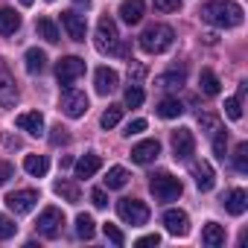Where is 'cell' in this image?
<instances>
[{"label": "cell", "mask_w": 248, "mask_h": 248, "mask_svg": "<svg viewBox=\"0 0 248 248\" xmlns=\"http://www.w3.org/2000/svg\"><path fill=\"white\" fill-rule=\"evenodd\" d=\"M202 18L219 30H233L242 24V6L233 3V0H213L202 9Z\"/></svg>", "instance_id": "cell-1"}, {"label": "cell", "mask_w": 248, "mask_h": 248, "mask_svg": "<svg viewBox=\"0 0 248 248\" xmlns=\"http://www.w3.org/2000/svg\"><path fill=\"white\" fill-rule=\"evenodd\" d=\"M172 41H175V32H172V27H167V24H152V27H146V30L140 32V38H138L140 50L149 53V56L167 53V50L172 47Z\"/></svg>", "instance_id": "cell-2"}, {"label": "cell", "mask_w": 248, "mask_h": 248, "mask_svg": "<svg viewBox=\"0 0 248 248\" xmlns=\"http://www.w3.org/2000/svg\"><path fill=\"white\" fill-rule=\"evenodd\" d=\"M93 44H96V50H99V53H117V56H126V47L120 44V32H117V24H114L111 18H99Z\"/></svg>", "instance_id": "cell-3"}, {"label": "cell", "mask_w": 248, "mask_h": 248, "mask_svg": "<svg viewBox=\"0 0 248 248\" xmlns=\"http://www.w3.org/2000/svg\"><path fill=\"white\" fill-rule=\"evenodd\" d=\"M149 190H152V196H155L158 202H175V199L184 193L181 181H178L175 175H170V172H155V175H149Z\"/></svg>", "instance_id": "cell-4"}, {"label": "cell", "mask_w": 248, "mask_h": 248, "mask_svg": "<svg viewBox=\"0 0 248 248\" xmlns=\"http://www.w3.org/2000/svg\"><path fill=\"white\" fill-rule=\"evenodd\" d=\"M117 216L126 222V225H146L149 222V207L138 199H120L117 202Z\"/></svg>", "instance_id": "cell-5"}, {"label": "cell", "mask_w": 248, "mask_h": 248, "mask_svg": "<svg viewBox=\"0 0 248 248\" xmlns=\"http://www.w3.org/2000/svg\"><path fill=\"white\" fill-rule=\"evenodd\" d=\"M82 73H85V59H79V56H64V59H59V64H56V79H59V85H64V88H70Z\"/></svg>", "instance_id": "cell-6"}, {"label": "cell", "mask_w": 248, "mask_h": 248, "mask_svg": "<svg viewBox=\"0 0 248 248\" xmlns=\"http://www.w3.org/2000/svg\"><path fill=\"white\" fill-rule=\"evenodd\" d=\"M62 225H64V213H62L59 207H44L41 216H38V222H35L38 233L47 236V239L59 236V233H62Z\"/></svg>", "instance_id": "cell-7"}, {"label": "cell", "mask_w": 248, "mask_h": 248, "mask_svg": "<svg viewBox=\"0 0 248 248\" xmlns=\"http://www.w3.org/2000/svg\"><path fill=\"white\" fill-rule=\"evenodd\" d=\"M62 111L67 114V117H82L85 111H88V96L82 93V91H76L73 85L70 88H64V93H62Z\"/></svg>", "instance_id": "cell-8"}, {"label": "cell", "mask_w": 248, "mask_h": 248, "mask_svg": "<svg viewBox=\"0 0 248 248\" xmlns=\"http://www.w3.org/2000/svg\"><path fill=\"white\" fill-rule=\"evenodd\" d=\"M18 102V85H15V76L9 73L6 62L0 59V105L3 108H12Z\"/></svg>", "instance_id": "cell-9"}, {"label": "cell", "mask_w": 248, "mask_h": 248, "mask_svg": "<svg viewBox=\"0 0 248 248\" xmlns=\"http://www.w3.org/2000/svg\"><path fill=\"white\" fill-rule=\"evenodd\" d=\"M193 152H196V138H193V132H190V129L172 132V155H175V161H190Z\"/></svg>", "instance_id": "cell-10"}, {"label": "cell", "mask_w": 248, "mask_h": 248, "mask_svg": "<svg viewBox=\"0 0 248 248\" xmlns=\"http://www.w3.org/2000/svg\"><path fill=\"white\" fill-rule=\"evenodd\" d=\"M35 204H38V193H35V190H18V193H9V196H6V207H9L15 216L30 213Z\"/></svg>", "instance_id": "cell-11"}, {"label": "cell", "mask_w": 248, "mask_h": 248, "mask_svg": "<svg viewBox=\"0 0 248 248\" xmlns=\"http://www.w3.org/2000/svg\"><path fill=\"white\" fill-rule=\"evenodd\" d=\"M15 126L27 135L38 138V135H44V117H41V111H24V114H18Z\"/></svg>", "instance_id": "cell-12"}, {"label": "cell", "mask_w": 248, "mask_h": 248, "mask_svg": "<svg viewBox=\"0 0 248 248\" xmlns=\"http://www.w3.org/2000/svg\"><path fill=\"white\" fill-rule=\"evenodd\" d=\"M190 170H193L196 187H199L202 193H207V190H213V187H216V172H213V167H210L207 161H196Z\"/></svg>", "instance_id": "cell-13"}, {"label": "cell", "mask_w": 248, "mask_h": 248, "mask_svg": "<svg viewBox=\"0 0 248 248\" xmlns=\"http://www.w3.org/2000/svg\"><path fill=\"white\" fill-rule=\"evenodd\" d=\"M164 225L172 236H187L190 233V216L184 210H167L164 213Z\"/></svg>", "instance_id": "cell-14"}, {"label": "cell", "mask_w": 248, "mask_h": 248, "mask_svg": "<svg viewBox=\"0 0 248 248\" xmlns=\"http://www.w3.org/2000/svg\"><path fill=\"white\" fill-rule=\"evenodd\" d=\"M158 155H161V143H158V140H140V143L132 149V161L140 164V167H143V164H152Z\"/></svg>", "instance_id": "cell-15"}, {"label": "cell", "mask_w": 248, "mask_h": 248, "mask_svg": "<svg viewBox=\"0 0 248 248\" xmlns=\"http://www.w3.org/2000/svg\"><path fill=\"white\" fill-rule=\"evenodd\" d=\"M93 85H96V93H111V91H117V85H120V76H117V70H111V67H99L96 73H93Z\"/></svg>", "instance_id": "cell-16"}, {"label": "cell", "mask_w": 248, "mask_h": 248, "mask_svg": "<svg viewBox=\"0 0 248 248\" xmlns=\"http://www.w3.org/2000/svg\"><path fill=\"white\" fill-rule=\"evenodd\" d=\"M143 12H146L143 0H123V3H120V18L126 21V24H140Z\"/></svg>", "instance_id": "cell-17"}, {"label": "cell", "mask_w": 248, "mask_h": 248, "mask_svg": "<svg viewBox=\"0 0 248 248\" xmlns=\"http://www.w3.org/2000/svg\"><path fill=\"white\" fill-rule=\"evenodd\" d=\"M62 27L67 30V35L73 41H85V18L76 12H62Z\"/></svg>", "instance_id": "cell-18"}, {"label": "cell", "mask_w": 248, "mask_h": 248, "mask_svg": "<svg viewBox=\"0 0 248 248\" xmlns=\"http://www.w3.org/2000/svg\"><path fill=\"white\" fill-rule=\"evenodd\" d=\"M99 167H102V158L99 155H82L76 164H73V170H76V178H93L96 172H99Z\"/></svg>", "instance_id": "cell-19"}, {"label": "cell", "mask_w": 248, "mask_h": 248, "mask_svg": "<svg viewBox=\"0 0 248 248\" xmlns=\"http://www.w3.org/2000/svg\"><path fill=\"white\" fill-rule=\"evenodd\" d=\"M245 207H248V193L245 190H231L228 196H225V210L231 213V216H242L245 213Z\"/></svg>", "instance_id": "cell-20"}, {"label": "cell", "mask_w": 248, "mask_h": 248, "mask_svg": "<svg viewBox=\"0 0 248 248\" xmlns=\"http://www.w3.org/2000/svg\"><path fill=\"white\" fill-rule=\"evenodd\" d=\"M21 30V15L15 9H0V35H15Z\"/></svg>", "instance_id": "cell-21"}, {"label": "cell", "mask_w": 248, "mask_h": 248, "mask_svg": "<svg viewBox=\"0 0 248 248\" xmlns=\"http://www.w3.org/2000/svg\"><path fill=\"white\" fill-rule=\"evenodd\" d=\"M199 88H202V93H204V96H216V93L222 91V82H219V76H216L213 70H207V67H204V70L199 73Z\"/></svg>", "instance_id": "cell-22"}, {"label": "cell", "mask_w": 248, "mask_h": 248, "mask_svg": "<svg viewBox=\"0 0 248 248\" xmlns=\"http://www.w3.org/2000/svg\"><path fill=\"white\" fill-rule=\"evenodd\" d=\"M24 170H27L32 178H44L47 170H50V161H47L44 155H27V158H24Z\"/></svg>", "instance_id": "cell-23"}, {"label": "cell", "mask_w": 248, "mask_h": 248, "mask_svg": "<svg viewBox=\"0 0 248 248\" xmlns=\"http://www.w3.org/2000/svg\"><path fill=\"white\" fill-rule=\"evenodd\" d=\"M202 242H204V245H210V248L225 245V228H222V225H216V222H207V225H204V231H202Z\"/></svg>", "instance_id": "cell-24"}, {"label": "cell", "mask_w": 248, "mask_h": 248, "mask_svg": "<svg viewBox=\"0 0 248 248\" xmlns=\"http://www.w3.org/2000/svg\"><path fill=\"white\" fill-rule=\"evenodd\" d=\"M24 62H27V70H30V73H41V70L47 67V53L38 50V47H30L27 56H24Z\"/></svg>", "instance_id": "cell-25"}, {"label": "cell", "mask_w": 248, "mask_h": 248, "mask_svg": "<svg viewBox=\"0 0 248 248\" xmlns=\"http://www.w3.org/2000/svg\"><path fill=\"white\" fill-rule=\"evenodd\" d=\"M158 117H164V120H175V117H181L184 114V105L178 102V99H172V96H167V99H161L158 102Z\"/></svg>", "instance_id": "cell-26"}, {"label": "cell", "mask_w": 248, "mask_h": 248, "mask_svg": "<svg viewBox=\"0 0 248 248\" xmlns=\"http://www.w3.org/2000/svg\"><path fill=\"white\" fill-rule=\"evenodd\" d=\"M35 32L47 41V44H56L62 35H59V27H56V21H50V18H38V24H35Z\"/></svg>", "instance_id": "cell-27"}, {"label": "cell", "mask_w": 248, "mask_h": 248, "mask_svg": "<svg viewBox=\"0 0 248 248\" xmlns=\"http://www.w3.org/2000/svg\"><path fill=\"white\" fill-rule=\"evenodd\" d=\"M53 190H56V196H62V199H64V202H70V204H76V202L82 199V190H79L73 181H64V178H62V181H56V187H53Z\"/></svg>", "instance_id": "cell-28"}, {"label": "cell", "mask_w": 248, "mask_h": 248, "mask_svg": "<svg viewBox=\"0 0 248 248\" xmlns=\"http://www.w3.org/2000/svg\"><path fill=\"white\" fill-rule=\"evenodd\" d=\"M126 184H129V172L123 167H111L108 170V175H105V187L108 190H123Z\"/></svg>", "instance_id": "cell-29"}, {"label": "cell", "mask_w": 248, "mask_h": 248, "mask_svg": "<svg viewBox=\"0 0 248 248\" xmlns=\"http://www.w3.org/2000/svg\"><path fill=\"white\" fill-rule=\"evenodd\" d=\"M155 85H158V88H167V91H175V88H181V85H184V70L161 73V76L155 79Z\"/></svg>", "instance_id": "cell-30"}, {"label": "cell", "mask_w": 248, "mask_h": 248, "mask_svg": "<svg viewBox=\"0 0 248 248\" xmlns=\"http://www.w3.org/2000/svg\"><path fill=\"white\" fill-rule=\"evenodd\" d=\"M120 120H123V105H108L105 114L99 117V126H102V129H114Z\"/></svg>", "instance_id": "cell-31"}, {"label": "cell", "mask_w": 248, "mask_h": 248, "mask_svg": "<svg viewBox=\"0 0 248 248\" xmlns=\"http://www.w3.org/2000/svg\"><path fill=\"white\" fill-rule=\"evenodd\" d=\"M76 233H79L82 239H91V236L96 233V222H93L88 213H79V216H76Z\"/></svg>", "instance_id": "cell-32"}, {"label": "cell", "mask_w": 248, "mask_h": 248, "mask_svg": "<svg viewBox=\"0 0 248 248\" xmlns=\"http://www.w3.org/2000/svg\"><path fill=\"white\" fill-rule=\"evenodd\" d=\"M199 126H202V132H207L210 138L222 129V123H219V117L216 114H199Z\"/></svg>", "instance_id": "cell-33"}, {"label": "cell", "mask_w": 248, "mask_h": 248, "mask_svg": "<svg viewBox=\"0 0 248 248\" xmlns=\"http://www.w3.org/2000/svg\"><path fill=\"white\" fill-rule=\"evenodd\" d=\"M143 99H146V93H143V88H140V85L126 88V105H129V108H140V105H143Z\"/></svg>", "instance_id": "cell-34"}, {"label": "cell", "mask_w": 248, "mask_h": 248, "mask_svg": "<svg viewBox=\"0 0 248 248\" xmlns=\"http://www.w3.org/2000/svg\"><path fill=\"white\" fill-rule=\"evenodd\" d=\"M233 167L236 172H248V143H239L233 152Z\"/></svg>", "instance_id": "cell-35"}, {"label": "cell", "mask_w": 248, "mask_h": 248, "mask_svg": "<svg viewBox=\"0 0 248 248\" xmlns=\"http://www.w3.org/2000/svg\"><path fill=\"white\" fill-rule=\"evenodd\" d=\"M225 114H228L231 120H239V117H242V99H239V96H228V99H225Z\"/></svg>", "instance_id": "cell-36"}, {"label": "cell", "mask_w": 248, "mask_h": 248, "mask_svg": "<svg viewBox=\"0 0 248 248\" xmlns=\"http://www.w3.org/2000/svg\"><path fill=\"white\" fill-rule=\"evenodd\" d=\"M102 231H105V236L114 242V245H123V242H126V236H123V231L117 228V225H111V222H105L102 225Z\"/></svg>", "instance_id": "cell-37"}, {"label": "cell", "mask_w": 248, "mask_h": 248, "mask_svg": "<svg viewBox=\"0 0 248 248\" xmlns=\"http://www.w3.org/2000/svg\"><path fill=\"white\" fill-rule=\"evenodd\" d=\"M225 149H228V138H225V132L219 129V132L213 135V152H216V158L225 161Z\"/></svg>", "instance_id": "cell-38"}, {"label": "cell", "mask_w": 248, "mask_h": 248, "mask_svg": "<svg viewBox=\"0 0 248 248\" xmlns=\"http://www.w3.org/2000/svg\"><path fill=\"white\" fill-rule=\"evenodd\" d=\"M15 231H18V225H15L12 219L0 216V239H9V236H15Z\"/></svg>", "instance_id": "cell-39"}, {"label": "cell", "mask_w": 248, "mask_h": 248, "mask_svg": "<svg viewBox=\"0 0 248 248\" xmlns=\"http://www.w3.org/2000/svg\"><path fill=\"white\" fill-rule=\"evenodd\" d=\"M70 140V135H67V129H62V126H53V135H50V143L53 146H62V143H67Z\"/></svg>", "instance_id": "cell-40"}, {"label": "cell", "mask_w": 248, "mask_h": 248, "mask_svg": "<svg viewBox=\"0 0 248 248\" xmlns=\"http://www.w3.org/2000/svg\"><path fill=\"white\" fill-rule=\"evenodd\" d=\"M140 132H146V120H132L129 123V126H126V132H123V135H126V138H132V135H140Z\"/></svg>", "instance_id": "cell-41"}, {"label": "cell", "mask_w": 248, "mask_h": 248, "mask_svg": "<svg viewBox=\"0 0 248 248\" xmlns=\"http://www.w3.org/2000/svg\"><path fill=\"white\" fill-rule=\"evenodd\" d=\"M181 0H155V9L158 12H178Z\"/></svg>", "instance_id": "cell-42"}, {"label": "cell", "mask_w": 248, "mask_h": 248, "mask_svg": "<svg viewBox=\"0 0 248 248\" xmlns=\"http://www.w3.org/2000/svg\"><path fill=\"white\" fill-rule=\"evenodd\" d=\"M91 202H93V207H108V196H105V190H91Z\"/></svg>", "instance_id": "cell-43"}, {"label": "cell", "mask_w": 248, "mask_h": 248, "mask_svg": "<svg viewBox=\"0 0 248 248\" xmlns=\"http://www.w3.org/2000/svg\"><path fill=\"white\" fill-rule=\"evenodd\" d=\"M12 175H15L12 164H9V161H0V187H3V184H6V181L12 178Z\"/></svg>", "instance_id": "cell-44"}, {"label": "cell", "mask_w": 248, "mask_h": 248, "mask_svg": "<svg viewBox=\"0 0 248 248\" xmlns=\"http://www.w3.org/2000/svg\"><path fill=\"white\" fill-rule=\"evenodd\" d=\"M161 242V236L158 233H149V236H140L138 239V248H146V245H158Z\"/></svg>", "instance_id": "cell-45"}, {"label": "cell", "mask_w": 248, "mask_h": 248, "mask_svg": "<svg viewBox=\"0 0 248 248\" xmlns=\"http://www.w3.org/2000/svg\"><path fill=\"white\" fill-rule=\"evenodd\" d=\"M73 3H76V6H85V9H88V6H91V0H73Z\"/></svg>", "instance_id": "cell-46"}, {"label": "cell", "mask_w": 248, "mask_h": 248, "mask_svg": "<svg viewBox=\"0 0 248 248\" xmlns=\"http://www.w3.org/2000/svg\"><path fill=\"white\" fill-rule=\"evenodd\" d=\"M21 3H24V6H32V3H35V0H21Z\"/></svg>", "instance_id": "cell-47"}]
</instances>
